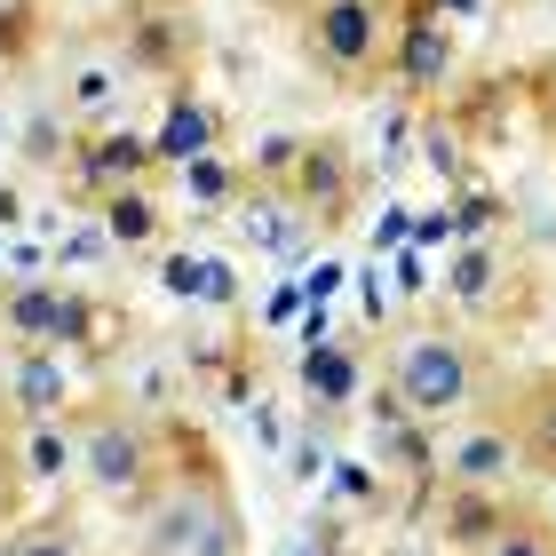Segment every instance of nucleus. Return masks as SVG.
<instances>
[{"label": "nucleus", "mask_w": 556, "mask_h": 556, "mask_svg": "<svg viewBox=\"0 0 556 556\" xmlns=\"http://www.w3.org/2000/svg\"><path fill=\"white\" fill-rule=\"evenodd\" d=\"M143 556H239V509L223 485H175L151 509Z\"/></svg>", "instance_id": "obj_1"}, {"label": "nucleus", "mask_w": 556, "mask_h": 556, "mask_svg": "<svg viewBox=\"0 0 556 556\" xmlns=\"http://www.w3.org/2000/svg\"><path fill=\"white\" fill-rule=\"evenodd\" d=\"M311 56L326 72H342V80H358L390 56V16L382 0H318L311 9Z\"/></svg>", "instance_id": "obj_2"}, {"label": "nucleus", "mask_w": 556, "mask_h": 556, "mask_svg": "<svg viewBox=\"0 0 556 556\" xmlns=\"http://www.w3.org/2000/svg\"><path fill=\"white\" fill-rule=\"evenodd\" d=\"M477 390V366H469V342L453 334H421L397 350V397H406L414 414H462Z\"/></svg>", "instance_id": "obj_3"}, {"label": "nucleus", "mask_w": 556, "mask_h": 556, "mask_svg": "<svg viewBox=\"0 0 556 556\" xmlns=\"http://www.w3.org/2000/svg\"><path fill=\"white\" fill-rule=\"evenodd\" d=\"M88 485L104 501H128L151 485V438L143 421H96L88 429Z\"/></svg>", "instance_id": "obj_4"}, {"label": "nucleus", "mask_w": 556, "mask_h": 556, "mask_svg": "<svg viewBox=\"0 0 556 556\" xmlns=\"http://www.w3.org/2000/svg\"><path fill=\"white\" fill-rule=\"evenodd\" d=\"M509 469H517V438H501V429H469V438H453V453H445V477L462 493H485Z\"/></svg>", "instance_id": "obj_5"}, {"label": "nucleus", "mask_w": 556, "mask_h": 556, "mask_svg": "<svg viewBox=\"0 0 556 556\" xmlns=\"http://www.w3.org/2000/svg\"><path fill=\"white\" fill-rule=\"evenodd\" d=\"M390 56H397V72H406L414 88H438L445 72H453V40H445L429 16H406V33L390 40Z\"/></svg>", "instance_id": "obj_6"}, {"label": "nucleus", "mask_w": 556, "mask_h": 556, "mask_svg": "<svg viewBox=\"0 0 556 556\" xmlns=\"http://www.w3.org/2000/svg\"><path fill=\"white\" fill-rule=\"evenodd\" d=\"M302 167H311V175H302V207H311V215H342L350 207V160L334 143H311Z\"/></svg>", "instance_id": "obj_7"}, {"label": "nucleus", "mask_w": 556, "mask_h": 556, "mask_svg": "<svg viewBox=\"0 0 556 556\" xmlns=\"http://www.w3.org/2000/svg\"><path fill=\"white\" fill-rule=\"evenodd\" d=\"M302 390L326 397V406H342V397L358 390V366H350V350H311V358H302Z\"/></svg>", "instance_id": "obj_8"}, {"label": "nucleus", "mask_w": 556, "mask_h": 556, "mask_svg": "<svg viewBox=\"0 0 556 556\" xmlns=\"http://www.w3.org/2000/svg\"><path fill=\"white\" fill-rule=\"evenodd\" d=\"M453 302H469V311L493 302V255H485V247H469V255L453 263Z\"/></svg>", "instance_id": "obj_9"}, {"label": "nucleus", "mask_w": 556, "mask_h": 556, "mask_svg": "<svg viewBox=\"0 0 556 556\" xmlns=\"http://www.w3.org/2000/svg\"><path fill=\"white\" fill-rule=\"evenodd\" d=\"M151 231H160V207H151V199H112V239L119 247H143Z\"/></svg>", "instance_id": "obj_10"}, {"label": "nucleus", "mask_w": 556, "mask_h": 556, "mask_svg": "<svg viewBox=\"0 0 556 556\" xmlns=\"http://www.w3.org/2000/svg\"><path fill=\"white\" fill-rule=\"evenodd\" d=\"M143 160H151V143L119 136V143H104V151H96V175H104V184H128V175H143Z\"/></svg>", "instance_id": "obj_11"}, {"label": "nucleus", "mask_w": 556, "mask_h": 556, "mask_svg": "<svg viewBox=\"0 0 556 556\" xmlns=\"http://www.w3.org/2000/svg\"><path fill=\"white\" fill-rule=\"evenodd\" d=\"M485 556H556V541L541 533V525H501Z\"/></svg>", "instance_id": "obj_12"}, {"label": "nucleus", "mask_w": 556, "mask_h": 556, "mask_svg": "<svg viewBox=\"0 0 556 556\" xmlns=\"http://www.w3.org/2000/svg\"><path fill=\"white\" fill-rule=\"evenodd\" d=\"M525 453H533V462H548L556 469V390L533 406V421H525Z\"/></svg>", "instance_id": "obj_13"}, {"label": "nucleus", "mask_w": 556, "mask_h": 556, "mask_svg": "<svg viewBox=\"0 0 556 556\" xmlns=\"http://www.w3.org/2000/svg\"><path fill=\"white\" fill-rule=\"evenodd\" d=\"M184 184H191V199H223V191H231V175H223V160H199V151H191Z\"/></svg>", "instance_id": "obj_14"}, {"label": "nucleus", "mask_w": 556, "mask_h": 556, "mask_svg": "<svg viewBox=\"0 0 556 556\" xmlns=\"http://www.w3.org/2000/svg\"><path fill=\"white\" fill-rule=\"evenodd\" d=\"M191 143H207V119L175 112V128H167V151H191Z\"/></svg>", "instance_id": "obj_15"}, {"label": "nucleus", "mask_w": 556, "mask_h": 556, "mask_svg": "<svg viewBox=\"0 0 556 556\" xmlns=\"http://www.w3.org/2000/svg\"><path fill=\"white\" fill-rule=\"evenodd\" d=\"M16 556H72V541H64V533H24Z\"/></svg>", "instance_id": "obj_16"}, {"label": "nucleus", "mask_w": 556, "mask_h": 556, "mask_svg": "<svg viewBox=\"0 0 556 556\" xmlns=\"http://www.w3.org/2000/svg\"><path fill=\"white\" fill-rule=\"evenodd\" d=\"M9 477H16V462H9V445H0V501H9Z\"/></svg>", "instance_id": "obj_17"}]
</instances>
